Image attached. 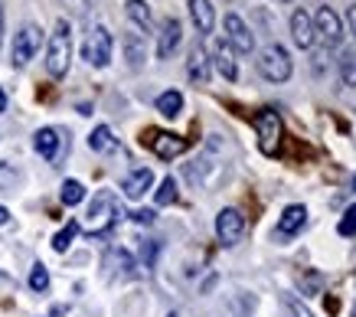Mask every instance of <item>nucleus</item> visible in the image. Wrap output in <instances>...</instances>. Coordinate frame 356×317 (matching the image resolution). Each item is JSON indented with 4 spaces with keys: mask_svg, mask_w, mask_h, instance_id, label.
Returning a JSON list of instances; mask_svg holds the SVG:
<instances>
[{
    "mask_svg": "<svg viewBox=\"0 0 356 317\" xmlns=\"http://www.w3.org/2000/svg\"><path fill=\"white\" fill-rule=\"evenodd\" d=\"M144 141H148V147L157 154L160 160H173L180 157L186 151V141L180 135H170V131H148L144 135Z\"/></svg>",
    "mask_w": 356,
    "mask_h": 317,
    "instance_id": "9",
    "label": "nucleus"
},
{
    "mask_svg": "<svg viewBox=\"0 0 356 317\" xmlns=\"http://www.w3.org/2000/svg\"><path fill=\"white\" fill-rule=\"evenodd\" d=\"M255 135H258V147L261 154H275L281 144V115L275 108H261L255 115Z\"/></svg>",
    "mask_w": 356,
    "mask_h": 317,
    "instance_id": "5",
    "label": "nucleus"
},
{
    "mask_svg": "<svg viewBox=\"0 0 356 317\" xmlns=\"http://www.w3.org/2000/svg\"><path fill=\"white\" fill-rule=\"evenodd\" d=\"M59 144H62V137H59L56 128H39L37 135H33V147H37V154L39 157H46V160L59 157Z\"/></svg>",
    "mask_w": 356,
    "mask_h": 317,
    "instance_id": "17",
    "label": "nucleus"
},
{
    "mask_svg": "<svg viewBox=\"0 0 356 317\" xmlns=\"http://www.w3.org/2000/svg\"><path fill=\"white\" fill-rule=\"evenodd\" d=\"M291 37H295V43L301 49L314 46L317 33H314V20H310V13H307V10H295V13H291Z\"/></svg>",
    "mask_w": 356,
    "mask_h": 317,
    "instance_id": "14",
    "label": "nucleus"
},
{
    "mask_svg": "<svg viewBox=\"0 0 356 317\" xmlns=\"http://www.w3.org/2000/svg\"><path fill=\"white\" fill-rule=\"evenodd\" d=\"M88 147H92V151H99V154H108V151L118 147V137H115V131H111L108 124H99V128L88 135Z\"/></svg>",
    "mask_w": 356,
    "mask_h": 317,
    "instance_id": "20",
    "label": "nucleus"
},
{
    "mask_svg": "<svg viewBox=\"0 0 356 317\" xmlns=\"http://www.w3.org/2000/svg\"><path fill=\"white\" fill-rule=\"evenodd\" d=\"M111 49H115L111 33L101 23H95L86 33V43H82V59H86L88 66H95V69H105V66L111 62Z\"/></svg>",
    "mask_w": 356,
    "mask_h": 317,
    "instance_id": "4",
    "label": "nucleus"
},
{
    "mask_svg": "<svg viewBox=\"0 0 356 317\" xmlns=\"http://www.w3.org/2000/svg\"><path fill=\"white\" fill-rule=\"evenodd\" d=\"M346 23H350V33H353V39H356V7L346 10Z\"/></svg>",
    "mask_w": 356,
    "mask_h": 317,
    "instance_id": "33",
    "label": "nucleus"
},
{
    "mask_svg": "<svg viewBox=\"0 0 356 317\" xmlns=\"http://www.w3.org/2000/svg\"><path fill=\"white\" fill-rule=\"evenodd\" d=\"M307 226V206H301V203H291V206H284V213L278 216V226H275V232L281 236V239H291V236H297V232Z\"/></svg>",
    "mask_w": 356,
    "mask_h": 317,
    "instance_id": "11",
    "label": "nucleus"
},
{
    "mask_svg": "<svg viewBox=\"0 0 356 317\" xmlns=\"http://www.w3.org/2000/svg\"><path fill=\"white\" fill-rule=\"evenodd\" d=\"M209 73H212V62H209L206 49L203 46H193L190 49V59H186V75L197 82V86H206L209 82Z\"/></svg>",
    "mask_w": 356,
    "mask_h": 317,
    "instance_id": "15",
    "label": "nucleus"
},
{
    "mask_svg": "<svg viewBox=\"0 0 356 317\" xmlns=\"http://www.w3.org/2000/svg\"><path fill=\"white\" fill-rule=\"evenodd\" d=\"M75 232H79V222H66V229H59L52 236V249H56V252H66V249L72 245Z\"/></svg>",
    "mask_w": 356,
    "mask_h": 317,
    "instance_id": "26",
    "label": "nucleus"
},
{
    "mask_svg": "<svg viewBox=\"0 0 356 317\" xmlns=\"http://www.w3.org/2000/svg\"><path fill=\"white\" fill-rule=\"evenodd\" d=\"M30 288H33V291H39V294L50 288V271H46V265H43V262H37V265L30 269Z\"/></svg>",
    "mask_w": 356,
    "mask_h": 317,
    "instance_id": "28",
    "label": "nucleus"
},
{
    "mask_svg": "<svg viewBox=\"0 0 356 317\" xmlns=\"http://www.w3.org/2000/svg\"><path fill=\"white\" fill-rule=\"evenodd\" d=\"M337 232H340V236H356V203L344 213V220H340Z\"/></svg>",
    "mask_w": 356,
    "mask_h": 317,
    "instance_id": "29",
    "label": "nucleus"
},
{
    "mask_svg": "<svg viewBox=\"0 0 356 317\" xmlns=\"http://www.w3.org/2000/svg\"><path fill=\"white\" fill-rule=\"evenodd\" d=\"M226 43H229L233 52H239V56H248V52L255 49V37H252L248 23L239 13H226Z\"/></svg>",
    "mask_w": 356,
    "mask_h": 317,
    "instance_id": "8",
    "label": "nucleus"
},
{
    "mask_svg": "<svg viewBox=\"0 0 356 317\" xmlns=\"http://www.w3.org/2000/svg\"><path fill=\"white\" fill-rule=\"evenodd\" d=\"M281 3H291V0H281Z\"/></svg>",
    "mask_w": 356,
    "mask_h": 317,
    "instance_id": "39",
    "label": "nucleus"
},
{
    "mask_svg": "<svg viewBox=\"0 0 356 317\" xmlns=\"http://www.w3.org/2000/svg\"><path fill=\"white\" fill-rule=\"evenodd\" d=\"M157 111L164 115V118H177V115L184 111V95H180L177 88H170V92H164V95L157 98Z\"/></svg>",
    "mask_w": 356,
    "mask_h": 317,
    "instance_id": "21",
    "label": "nucleus"
},
{
    "mask_svg": "<svg viewBox=\"0 0 356 317\" xmlns=\"http://www.w3.org/2000/svg\"><path fill=\"white\" fill-rule=\"evenodd\" d=\"M17 180H20V173L13 171L10 164H0V186H3V190H13Z\"/></svg>",
    "mask_w": 356,
    "mask_h": 317,
    "instance_id": "30",
    "label": "nucleus"
},
{
    "mask_svg": "<svg viewBox=\"0 0 356 317\" xmlns=\"http://www.w3.org/2000/svg\"><path fill=\"white\" fill-rule=\"evenodd\" d=\"M180 39H184V26L180 20H167V23L160 26V39H157V59H170L173 49L180 46Z\"/></svg>",
    "mask_w": 356,
    "mask_h": 317,
    "instance_id": "13",
    "label": "nucleus"
},
{
    "mask_svg": "<svg viewBox=\"0 0 356 317\" xmlns=\"http://www.w3.org/2000/svg\"><path fill=\"white\" fill-rule=\"evenodd\" d=\"M62 203H66V206H79V203H82V200H86V186H82V183L79 180H66L62 183Z\"/></svg>",
    "mask_w": 356,
    "mask_h": 317,
    "instance_id": "23",
    "label": "nucleus"
},
{
    "mask_svg": "<svg viewBox=\"0 0 356 317\" xmlns=\"http://www.w3.org/2000/svg\"><path fill=\"white\" fill-rule=\"evenodd\" d=\"M121 220V203L111 190H99L92 196V206L86 213V232L88 236H108Z\"/></svg>",
    "mask_w": 356,
    "mask_h": 317,
    "instance_id": "1",
    "label": "nucleus"
},
{
    "mask_svg": "<svg viewBox=\"0 0 356 317\" xmlns=\"http://www.w3.org/2000/svg\"><path fill=\"white\" fill-rule=\"evenodd\" d=\"M216 236H219L222 245H239L242 236H246V216L235 206L219 209V216H216Z\"/></svg>",
    "mask_w": 356,
    "mask_h": 317,
    "instance_id": "6",
    "label": "nucleus"
},
{
    "mask_svg": "<svg viewBox=\"0 0 356 317\" xmlns=\"http://www.w3.org/2000/svg\"><path fill=\"white\" fill-rule=\"evenodd\" d=\"M281 317H310V311L304 307L301 298H295V294H281Z\"/></svg>",
    "mask_w": 356,
    "mask_h": 317,
    "instance_id": "24",
    "label": "nucleus"
},
{
    "mask_svg": "<svg viewBox=\"0 0 356 317\" xmlns=\"http://www.w3.org/2000/svg\"><path fill=\"white\" fill-rule=\"evenodd\" d=\"M255 66H258V73H261V79H268V82H275V86H278V82H288V79H291V69H295L288 49L278 46V43H271V46L261 49Z\"/></svg>",
    "mask_w": 356,
    "mask_h": 317,
    "instance_id": "3",
    "label": "nucleus"
},
{
    "mask_svg": "<svg viewBox=\"0 0 356 317\" xmlns=\"http://www.w3.org/2000/svg\"><path fill=\"white\" fill-rule=\"evenodd\" d=\"M157 249H160V242H154V239H150V242L141 249V262H144V269H150V265H154V256H157Z\"/></svg>",
    "mask_w": 356,
    "mask_h": 317,
    "instance_id": "31",
    "label": "nucleus"
},
{
    "mask_svg": "<svg viewBox=\"0 0 356 317\" xmlns=\"http://www.w3.org/2000/svg\"><path fill=\"white\" fill-rule=\"evenodd\" d=\"M190 17H193V26H197L203 37L212 33V26H216V7H212L209 0H190Z\"/></svg>",
    "mask_w": 356,
    "mask_h": 317,
    "instance_id": "18",
    "label": "nucleus"
},
{
    "mask_svg": "<svg viewBox=\"0 0 356 317\" xmlns=\"http://www.w3.org/2000/svg\"><path fill=\"white\" fill-rule=\"evenodd\" d=\"M209 62L222 73V79H229V82L239 79V62H235V52H233V46H229L226 39H216V43H212V59Z\"/></svg>",
    "mask_w": 356,
    "mask_h": 317,
    "instance_id": "12",
    "label": "nucleus"
},
{
    "mask_svg": "<svg viewBox=\"0 0 356 317\" xmlns=\"http://www.w3.org/2000/svg\"><path fill=\"white\" fill-rule=\"evenodd\" d=\"M124 56L131 66H141L144 62V33H128L124 37Z\"/></svg>",
    "mask_w": 356,
    "mask_h": 317,
    "instance_id": "22",
    "label": "nucleus"
},
{
    "mask_svg": "<svg viewBox=\"0 0 356 317\" xmlns=\"http://www.w3.org/2000/svg\"><path fill=\"white\" fill-rule=\"evenodd\" d=\"M39 46H43V30L33 26V23L23 26V30L13 37V66H20V69H23L26 62L39 52Z\"/></svg>",
    "mask_w": 356,
    "mask_h": 317,
    "instance_id": "7",
    "label": "nucleus"
},
{
    "mask_svg": "<svg viewBox=\"0 0 356 317\" xmlns=\"http://www.w3.org/2000/svg\"><path fill=\"white\" fill-rule=\"evenodd\" d=\"M353 314H356V301H353Z\"/></svg>",
    "mask_w": 356,
    "mask_h": 317,
    "instance_id": "38",
    "label": "nucleus"
},
{
    "mask_svg": "<svg viewBox=\"0 0 356 317\" xmlns=\"http://www.w3.org/2000/svg\"><path fill=\"white\" fill-rule=\"evenodd\" d=\"M154 200H157V206L177 203V180H173V177H164V180H160V190L154 193Z\"/></svg>",
    "mask_w": 356,
    "mask_h": 317,
    "instance_id": "25",
    "label": "nucleus"
},
{
    "mask_svg": "<svg viewBox=\"0 0 356 317\" xmlns=\"http://www.w3.org/2000/svg\"><path fill=\"white\" fill-rule=\"evenodd\" d=\"M10 222V213H7V206H0V226H7Z\"/></svg>",
    "mask_w": 356,
    "mask_h": 317,
    "instance_id": "34",
    "label": "nucleus"
},
{
    "mask_svg": "<svg viewBox=\"0 0 356 317\" xmlns=\"http://www.w3.org/2000/svg\"><path fill=\"white\" fill-rule=\"evenodd\" d=\"M135 222H141V226H150V222H154V209H137Z\"/></svg>",
    "mask_w": 356,
    "mask_h": 317,
    "instance_id": "32",
    "label": "nucleus"
},
{
    "mask_svg": "<svg viewBox=\"0 0 356 317\" xmlns=\"http://www.w3.org/2000/svg\"><path fill=\"white\" fill-rule=\"evenodd\" d=\"M150 186H154V173H150V167H137L135 173H128L121 183V190L128 200H141V196L148 193Z\"/></svg>",
    "mask_w": 356,
    "mask_h": 317,
    "instance_id": "16",
    "label": "nucleus"
},
{
    "mask_svg": "<svg viewBox=\"0 0 356 317\" xmlns=\"http://www.w3.org/2000/svg\"><path fill=\"white\" fill-rule=\"evenodd\" d=\"M340 75H344V86H356V52L346 49L340 56Z\"/></svg>",
    "mask_w": 356,
    "mask_h": 317,
    "instance_id": "27",
    "label": "nucleus"
},
{
    "mask_svg": "<svg viewBox=\"0 0 356 317\" xmlns=\"http://www.w3.org/2000/svg\"><path fill=\"white\" fill-rule=\"evenodd\" d=\"M7 108V95H3V88H0V111Z\"/></svg>",
    "mask_w": 356,
    "mask_h": 317,
    "instance_id": "35",
    "label": "nucleus"
},
{
    "mask_svg": "<svg viewBox=\"0 0 356 317\" xmlns=\"http://www.w3.org/2000/svg\"><path fill=\"white\" fill-rule=\"evenodd\" d=\"M124 10H128L131 23H135L141 33H150V30H154V17H150L148 0H128V3H124Z\"/></svg>",
    "mask_w": 356,
    "mask_h": 317,
    "instance_id": "19",
    "label": "nucleus"
},
{
    "mask_svg": "<svg viewBox=\"0 0 356 317\" xmlns=\"http://www.w3.org/2000/svg\"><path fill=\"white\" fill-rule=\"evenodd\" d=\"M353 190H356V173H353Z\"/></svg>",
    "mask_w": 356,
    "mask_h": 317,
    "instance_id": "37",
    "label": "nucleus"
},
{
    "mask_svg": "<svg viewBox=\"0 0 356 317\" xmlns=\"http://www.w3.org/2000/svg\"><path fill=\"white\" fill-rule=\"evenodd\" d=\"M0 43H3V17H0Z\"/></svg>",
    "mask_w": 356,
    "mask_h": 317,
    "instance_id": "36",
    "label": "nucleus"
},
{
    "mask_svg": "<svg viewBox=\"0 0 356 317\" xmlns=\"http://www.w3.org/2000/svg\"><path fill=\"white\" fill-rule=\"evenodd\" d=\"M69 62H72V30H69V20H56V30L46 46V73L52 79H62L69 73Z\"/></svg>",
    "mask_w": 356,
    "mask_h": 317,
    "instance_id": "2",
    "label": "nucleus"
},
{
    "mask_svg": "<svg viewBox=\"0 0 356 317\" xmlns=\"http://www.w3.org/2000/svg\"><path fill=\"white\" fill-rule=\"evenodd\" d=\"M314 33H320V39H324L327 46H340V39H344L340 17H337L330 7H320L317 17H314Z\"/></svg>",
    "mask_w": 356,
    "mask_h": 317,
    "instance_id": "10",
    "label": "nucleus"
}]
</instances>
